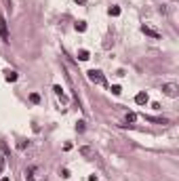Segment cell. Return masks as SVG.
I'll use <instances>...</instances> for the list:
<instances>
[{
  "instance_id": "2",
  "label": "cell",
  "mask_w": 179,
  "mask_h": 181,
  "mask_svg": "<svg viewBox=\"0 0 179 181\" xmlns=\"http://www.w3.org/2000/svg\"><path fill=\"white\" fill-rule=\"evenodd\" d=\"M162 93H164L166 97L175 99V97H179V86H177V84H173V82H169V84H164V86H162Z\"/></svg>"
},
{
  "instance_id": "9",
  "label": "cell",
  "mask_w": 179,
  "mask_h": 181,
  "mask_svg": "<svg viewBox=\"0 0 179 181\" xmlns=\"http://www.w3.org/2000/svg\"><path fill=\"white\" fill-rule=\"evenodd\" d=\"M110 15L112 17H118L120 15V6H110Z\"/></svg>"
},
{
  "instance_id": "12",
  "label": "cell",
  "mask_w": 179,
  "mask_h": 181,
  "mask_svg": "<svg viewBox=\"0 0 179 181\" xmlns=\"http://www.w3.org/2000/svg\"><path fill=\"white\" fill-rule=\"evenodd\" d=\"M112 93H114V95H120V93H122V88H120L118 84H114V86H112Z\"/></svg>"
},
{
  "instance_id": "17",
  "label": "cell",
  "mask_w": 179,
  "mask_h": 181,
  "mask_svg": "<svg viewBox=\"0 0 179 181\" xmlns=\"http://www.w3.org/2000/svg\"><path fill=\"white\" fill-rule=\"evenodd\" d=\"M0 150H2L4 154H8V148H6V143H4V141H0Z\"/></svg>"
},
{
  "instance_id": "1",
  "label": "cell",
  "mask_w": 179,
  "mask_h": 181,
  "mask_svg": "<svg viewBox=\"0 0 179 181\" xmlns=\"http://www.w3.org/2000/svg\"><path fill=\"white\" fill-rule=\"evenodd\" d=\"M0 36H2L4 42H11V34H8V23L4 19V15L0 13Z\"/></svg>"
},
{
  "instance_id": "22",
  "label": "cell",
  "mask_w": 179,
  "mask_h": 181,
  "mask_svg": "<svg viewBox=\"0 0 179 181\" xmlns=\"http://www.w3.org/2000/svg\"><path fill=\"white\" fill-rule=\"evenodd\" d=\"M76 2H78V4H84V2H86V0H76Z\"/></svg>"
},
{
  "instance_id": "14",
  "label": "cell",
  "mask_w": 179,
  "mask_h": 181,
  "mask_svg": "<svg viewBox=\"0 0 179 181\" xmlns=\"http://www.w3.org/2000/svg\"><path fill=\"white\" fill-rule=\"evenodd\" d=\"M135 120H137V114H133V112H131V114L127 116V122H135Z\"/></svg>"
},
{
  "instance_id": "10",
  "label": "cell",
  "mask_w": 179,
  "mask_h": 181,
  "mask_svg": "<svg viewBox=\"0 0 179 181\" xmlns=\"http://www.w3.org/2000/svg\"><path fill=\"white\" fill-rule=\"evenodd\" d=\"M76 32H86V23L84 21H78L76 23Z\"/></svg>"
},
{
  "instance_id": "18",
  "label": "cell",
  "mask_w": 179,
  "mask_h": 181,
  "mask_svg": "<svg viewBox=\"0 0 179 181\" xmlns=\"http://www.w3.org/2000/svg\"><path fill=\"white\" fill-rule=\"evenodd\" d=\"M61 177L68 179V177H70V171H68V168H61Z\"/></svg>"
},
{
  "instance_id": "8",
  "label": "cell",
  "mask_w": 179,
  "mask_h": 181,
  "mask_svg": "<svg viewBox=\"0 0 179 181\" xmlns=\"http://www.w3.org/2000/svg\"><path fill=\"white\" fill-rule=\"evenodd\" d=\"M80 154H82V156H93L95 152H93L91 148H88V145H82V148H80Z\"/></svg>"
},
{
  "instance_id": "13",
  "label": "cell",
  "mask_w": 179,
  "mask_h": 181,
  "mask_svg": "<svg viewBox=\"0 0 179 181\" xmlns=\"http://www.w3.org/2000/svg\"><path fill=\"white\" fill-rule=\"evenodd\" d=\"M76 131H78V133H82V131H84V120H80V122L76 124Z\"/></svg>"
},
{
  "instance_id": "5",
  "label": "cell",
  "mask_w": 179,
  "mask_h": 181,
  "mask_svg": "<svg viewBox=\"0 0 179 181\" xmlns=\"http://www.w3.org/2000/svg\"><path fill=\"white\" fill-rule=\"evenodd\" d=\"M141 32L146 34V36H152V38H156V40L160 38V34H158L156 30H152V28H148V25H143V28H141Z\"/></svg>"
},
{
  "instance_id": "20",
  "label": "cell",
  "mask_w": 179,
  "mask_h": 181,
  "mask_svg": "<svg viewBox=\"0 0 179 181\" xmlns=\"http://www.w3.org/2000/svg\"><path fill=\"white\" fill-rule=\"evenodd\" d=\"M25 145H28L25 141H19V143H17V148H19V150H25Z\"/></svg>"
},
{
  "instance_id": "15",
  "label": "cell",
  "mask_w": 179,
  "mask_h": 181,
  "mask_svg": "<svg viewBox=\"0 0 179 181\" xmlns=\"http://www.w3.org/2000/svg\"><path fill=\"white\" fill-rule=\"evenodd\" d=\"M25 181H34V175H32V168L25 171Z\"/></svg>"
},
{
  "instance_id": "19",
  "label": "cell",
  "mask_w": 179,
  "mask_h": 181,
  "mask_svg": "<svg viewBox=\"0 0 179 181\" xmlns=\"http://www.w3.org/2000/svg\"><path fill=\"white\" fill-rule=\"evenodd\" d=\"M4 171V156H0V173Z\"/></svg>"
},
{
  "instance_id": "6",
  "label": "cell",
  "mask_w": 179,
  "mask_h": 181,
  "mask_svg": "<svg viewBox=\"0 0 179 181\" xmlns=\"http://www.w3.org/2000/svg\"><path fill=\"white\" fill-rule=\"evenodd\" d=\"M4 78L8 80V82H15V80L19 78V74H17V72H13V70H6V72H4Z\"/></svg>"
},
{
  "instance_id": "16",
  "label": "cell",
  "mask_w": 179,
  "mask_h": 181,
  "mask_svg": "<svg viewBox=\"0 0 179 181\" xmlns=\"http://www.w3.org/2000/svg\"><path fill=\"white\" fill-rule=\"evenodd\" d=\"M53 90H55V93H57V95H63V88H61L59 84H55V86H53Z\"/></svg>"
},
{
  "instance_id": "4",
  "label": "cell",
  "mask_w": 179,
  "mask_h": 181,
  "mask_svg": "<svg viewBox=\"0 0 179 181\" xmlns=\"http://www.w3.org/2000/svg\"><path fill=\"white\" fill-rule=\"evenodd\" d=\"M148 101H150V97H148L146 90H141V93H137V95H135V103H137V105H146Z\"/></svg>"
},
{
  "instance_id": "7",
  "label": "cell",
  "mask_w": 179,
  "mask_h": 181,
  "mask_svg": "<svg viewBox=\"0 0 179 181\" xmlns=\"http://www.w3.org/2000/svg\"><path fill=\"white\" fill-rule=\"evenodd\" d=\"M78 59H80V61H86V59H91V55H88V51H84V49H82V51H78Z\"/></svg>"
},
{
  "instance_id": "11",
  "label": "cell",
  "mask_w": 179,
  "mask_h": 181,
  "mask_svg": "<svg viewBox=\"0 0 179 181\" xmlns=\"http://www.w3.org/2000/svg\"><path fill=\"white\" fill-rule=\"evenodd\" d=\"M30 101H32V103H40V95H38V93H32V95H30Z\"/></svg>"
},
{
  "instance_id": "3",
  "label": "cell",
  "mask_w": 179,
  "mask_h": 181,
  "mask_svg": "<svg viewBox=\"0 0 179 181\" xmlns=\"http://www.w3.org/2000/svg\"><path fill=\"white\" fill-rule=\"evenodd\" d=\"M88 80L95 82V84H103L105 82V78H103V74L99 70H88Z\"/></svg>"
},
{
  "instance_id": "21",
  "label": "cell",
  "mask_w": 179,
  "mask_h": 181,
  "mask_svg": "<svg viewBox=\"0 0 179 181\" xmlns=\"http://www.w3.org/2000/svg\"><path fill=\"white\" fill-rule=\"evenodd\" d=\"M88 181H97V177H95V175H93V177H88Z\"/></svg>"
}]
</instances>
